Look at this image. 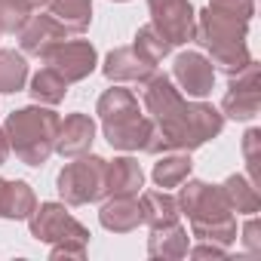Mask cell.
Masks as SVG:
<instances>
[{"label":"cell","instance_id":"17","mask_svg":"<svg viewBox=\"0 0 261 261\" xmlns=\"http://www.w3.org/2000/svg\"><path fill=\"white\" fill-rule=\"evenodd\" d=\"M98 221L105 230H114V233H129L142 224V209H139V200L136 197H111L101 212H98Z\"/></svg>","mask_w":261,"mask_h":261},{"label":"cell","instance_id":"35","mask_svg":"<svg viewBox=\"0 0 261 261\" xmlns=\"http://www.w3.org/2000/svg\"><path fill=\"white\" fill-rule=\"evenodd\" d=\"M0 34H4V31H0Z\"/></svg>","mask_w":261,"mask_h":261},{"label":"cell","instance_id":"3","mask_svg":"<svg viewBox=\"0 0 261 261\" xmlns=\"http://www.w3.org/2000/svg\"><path fill=\"white\" fill-rule=\"evenodd\" d=\"M224 126V114L206 101H188L185 114L166 126H151L145 142V154H169V151H197L209 139H215Z\"/></svg>","mask_w":261,"mask_h":261},{"label":"cell","instance_id":"1","mask_svg":"<svg viewBox=\"0 0 261 261\" xmlns=\"http://www.w3.org/2000/svg\"><path fill=\"white\" fill-rule=\"evenodd\" d=\"M246 31H249V19L209 4L197 16V37L194 40H200L209 49L212 68H221L230 77V74H240L252 62L249 46H246Z\"/></svg>","mask_w":261,"mask_h":261},{"label":"cell","instance_id":"2","mask_svg":"<svg viewBox=\"0 0 261 261\" xmlns=\"http://www.w3.org/2000/svg\"><path fill=\"white\" fill-rule=\"evenodd\" d=\"M178 209L191 218V230L197 240H209L218 246H230L237 240V218L221 194V185L206 181H181L178 185Z\"/></svg>","mask_w":261,"mask_h":261},{"label":"cell","instance_id":"11","mask_svg":"<svg viewBox=\"0 0 261 261\" xmlns=\"http://www.w3.org/2000/svg\"><path fill=\"white\" fill-rule=\"evenodd\" d=\"M95 62H98V56H95V46L89 40H65L46 56V65L56 68L68 83L86 80L95 71Z\"/></svg>","mask_w":261,"mask_h":261},{"label":"cell","instance_id":"26","mask_svg":"<svg viewBox=\"0 0 261 261\" xmlns=\"http://www.w3.org/2000/svg\"><path fill=\"white\" fill-rule=\"evenodd\" d=\"M136 53L139 56H145L151 65H157V62H163L166 56H169V49H172V43L163 37V31L151 22V25H142L139 28V34H136Z\"/></svg>","mask_w":261,"mask_h":261},{"label":"cell","instance_id":"13","mask_svg":"<svg viewBox=\"0 0 261 261\" xmlns=\"http://www.w3.org/2000/svg\"><path fill=\"white\" fill-rule=\"evenodd\" d=\"M19 34H22V53L37 59H46L59 43L68 40V28L59 25L53 16H31Z\"/></svg>","mask_w":261,"mask_h":261},{"label":"cell","instance_id":"28","mask_svg":"<svg viewBox=\"0 0 261 261\" xmlns=\"http://www.w3.org/2000/svg\"><path fill=\"white\" fill-rule=\"evenodd\" d=\"M243 157H246V169H249V181L258 188L261 185V129H249L243 136Z\"/></svg>","mask_w":261,"mask_h":261},{"label":"cell","instance_id":"15","mask_svg":"<svg viewBox=\"0 0 261 261\" xmlns=\"http://www.w3.org/2000/svg\"><path fill=\"white\" fill-rule=\"evenodd\" d=\"M105 77L111 83H123V80H133V83H145L151 74H154V65L136 53V46H120V49H111L105 65H101Z\"/></svg>","mask_w":261,"mask_h":261},{"label":"cell","instance_id":"20","mask_svg":"<svg viewBox=\"0 0 261 261\" xmlns=\"http://www.w3.org/2000/svg\"><path fill=\"white\" fill-rule=\"evenodd\" d=\"M221 194H224L230 212H237V215H255L261 209V194L246 175H230L221 185Z\"/></svg>","mask_w":261,"mask_h":261},{"label":"cell","instance_id":"16","mask_svg":"<svg viewBox=\"0 0 261 261\" xmlns=\"http://www.w3.org/2000/svg\"><path fill=\"white\" fill-rule=\"evenodd\" d=\"M142 181H145V172L133 157H117L105 169V188L111 197H136L142 191Z\"/></svg>","mask_w":261,"mask_h":261},{"label":"cell","instance_id":"33","mask_svg":"<svg viewBox=\"0 0 261 261\" xmlns=\"http://www.w3.org/2000/svg\"><path fill=\"white\" fill-rule=\"evenodd\" d=\"M25 4H28L31 10H40V7H46V4H49V0H25Z\"/></svg>","mask_w":261,"mask_h":261},{"label":"cell","instance_id":"31","mask_svg":"<svg viewBox=\"0 0 261 261\" xmlns=\"http://www.w3.org/2000/svg\"><path fill=\"white\" fill-rule=\"evenodd\" d=\"M243 240H246V249H249V252H258V249H261V240H258V221H255V218L246 224Z\"/></svg>","mask_w":261,"mask_h":261},{"label":"cell","instance_id":"12","mask_svg":"<svg viewBox=\"0 0 261 261\" xmlns=\"http://www.w3.org/2000/svg\"><path fill=\"white\" fill-rule=\"evenodd\" d=\"M172 80L181 86V92H188L194 98H203V95L212 92L215 68L200 53H178L175 56V65H172Z\"/></svg>","mask_w":261,"mask_h":261},{"label":"cell","instance_id":"29","mask_svg":"<svg viewBox=\"0 0 261 261\" xmlns=\"http://www.w3.org/2000/svg\"><path fill=\"white\" fill-rule=\"evenodd\" d=\"M212 4L221 7V10H230V13H237V16L249 19V22L255 16V4H252V0H212Z\"/></svg>","mask_w":261,"mask_h":261},{"label":"cell","instance_id":"7","mask_svg":"<svg viewBox=\"0 0 261 261\" xmlns=\"http://www.w3.org/2000/svg\"><path fill=\"white\" fill-rule=\"evenodd\" d=\"M105 169H108V160L95 157V154H80L74 157V163H68L62 172H59V194L68 206H86V203H95L108 194L105 188Z\"/></svg>","mask_w":261,"mask_h":261},{"label":"cell","instance_id":"32","mask_svg":"<svg viewBox=\"0 0 261 261\" xmlns=\"http://www.w3.org/2000/svg\"><path fill=\"white\" fill-rule=\"evenodd\" d=\"M10 157V139H7V129L0 126V163H7Z\"/></svg>","mask_w":261,"mask_h":261},{"label":"cell","instance_id":"8","mask_svg":"<svg viewBox=\"0 0 261 261\" xmlns=\"http://www.w3.org/2000/svg\"><path fill=\"white\" fill-rule=\"evenodd\" d=\"M258 108H261V68L252 59L240 74H230V86L221 98V111L230 120H252Z\"/></svg>","mask_w":261,"mask_h":261},{"label":"cell","instance_id":"27","mask_svg":"<svg viewBox=\"0 0 261 261\" xmlns=\"http://www.w3.org/2000/svg\"><path fill=\"white\" fill-rule=\"evenodd\" d=\"M31 13L34 10L25 4V0H0V31H10V34L22 31L28 25Z\"/></svg>","mask_w":261,"mask_h":261},{"label":"cell","instance_id":"10","mask_svg":"<svg viewBox=\"0 0 261 261\" xmlns=\"http://www.w3.org/2000/svg\"><path fill=\"white\" fill-rule=\"evenodd\" d=\"M185 95H181V89H175V83H172V77H166V74H151L148 80H145V108H148V114H151V120L157 123V126H166V123H172V120H178L181 114H185Z\"/></svg>","mask_w":261,"mask_h":261},{"label":"cell","instance_id":"4","mask_svg":"<svg viewBox=\"0 0 261 261\" xmlns=\"http://www.w3.org/2000/svg\"><path fill=\"white\" fill-rule=\"evenodd\" d=\"M95 114L101 117V129L111 148L117 151H145V142L151 136L154 120L139 111V98L129 89H108L98 98Z\"/></svg>","mask_w":261,"mask_h":261},{"label":"cell","instance_id":"34","mask_svg":"<svg viewBox=\"0 0 261 261\" xmlns=\"http://www.w3.org/2000/svg\"><path fill=\"white\" fill-rule=\"evenodd\" d=\"M4 188H7V178H0V209H4Z\"/></svg>","mask_w":261,"mask_h":261},{"label":"cell","instance_id":"6","mask_svg":"<svg viewBox=\"0 0 261 261\" xmlns=\"http://www.w3.org/2000/svg\"><path fill=\"white\" fill-rule=\"evenodd\" d=\"M31 224V237L40 243H49V258H83L86 255V243H89V230L71 218V212L62 203H40L34 206V212L28 215Z\"/></svg>","mask_w":261,"mask_h":261},{"label":"cell","instance_id":"5","mask_svg":"<svg viewBox=\"0 0 261 261\" xmlns=\"http://www.w3.org/2000/svg\"><path fill=\"white\" fill-rule=\"evenodd\" d=\"M7 139H10V151H16V157L28 166H43L49 160V154L56 151V133H59V114L43 108V105H31L22 111H13L7 117Z\"/></svg>","mask_w":261,"mask_h":261},{"label":"cell","instance_id":"23","mask_svg":"<svg viewBox=\"0 0 261 261\" xmlns=\"http://www.w3.org/2000/svg\"><path fill=\"white\" fill-rule=\"evenodd\" d=\"M31 98L34 101H40V105H59L62 98H65V92H68V80L56 71V68H40L34 77H31Z\"/></svg>","mask_w":261,"mask_h":261},{"label":"cell","instance_id":"19","mask_svg":"<svg viewBox=\"0 0 261 261\" xmlns=\"http://www.w3.org/2000/svg\"><path fill=\"white\" fill-rule=\"evenodd\" d=\"M139 209H142V221L151 224V227L172 224V221H178V215H181L178 200L169 197L166 191H145L142 200H139Z\"/></svg>","mask_w":261,"mask_h":261},{"label":"cell","instance_id":"22","mask_svg":"<svg viewBox=\"0 0 261 261\" xmlns=\"http://www.w3.org/2000/svg\"><path fill=\"white\" fill-rule=\"evenodd\" d=\"M191 154L188 151H175V154H163L160 163H154V181L157 188H178L185 178H191Z\"/></svg>","mask_w":261,"mask_h":261},{"label":"cell","instance_id":"9","mask_svg":"<svg viewBox=\"0 0 261 261\" xmlns=\"http://www.w3.org/2000/svg\"><path fill=\"white\" fill-rule=\"evenodd\" d=\"M151 22L163 31V37L172 46L191 43L197 37V16L191 0H148Z\"/></svg>","mask_w":261,"mask_h":261},{"label":"cell","instance_id":"18","mask_svg":"<svg viewBox=\"0 0 261 261\" xmlns=\"http://www.w3.org/2000/svg\"><path fill=\"white\" fill-rule=\"evenodd\" d=\"M188 249H191V237H188V230L178 221L163 224V227H154L151 237H148V255L151 258H163V261L185 258Z\"/></svg>","mask_w":261,"mask_h":261},{"label":"cell","instance_id":"30","mask_svg":"<svg viewBox=\"0 0 261 261\" xmlns=\"http://www.w3.org/2000/svg\"><path fill=\"white\" fill-rule=\"evenodd\" d=\"M224 252H227V246H218V243H209V240H203V246L188 249V255H194V258H224Z\"/></svg>","mask_w":261,"mask_h":261},{"label":"cell","instance_id":"14","mask_svg":"<svg viewBox=\"0 0 261 261\" xmlns=\"http://www.w3.org/2000/svg\"><path fill=\"white\" fill-rule=\"evenodd\" d=\"M95 142V123L86 114H68L65 120H59V133H56V151L68 160L89 154Z\"/></svg>","mask_w":261,"mask_h":261},{"label":"cell","instance_id":"25","mask_svg":"<svg viewBox=\"0 0 261 261\" xmlns=\"http://www.w3.org/2000/svg\"><path fill=\"white\" fill-rule=\"evenodd\" d=\"M28 80V62L16 49H0V92H19Z\"/></svg>","mask_w":261,"mask_h":261},{"label":"cell","instance_id":"24","mask_svg":"<svg viewBox=\"0 0 261 261\" xmlns=\"http://www.w3.org/2000/svg\"><path fill=\"white\" fill-rule=\"evenodd\" d=\"M37 206V197L34 191L25 185V181H7L4 188V209H0V218H13V221H22L34 212Z\"/></svg>","mask_w":261,"mask_h":261},{"label":"cell","instance_id":"21","mask_svg":"<svg viewBox=\"0 0 261 261\" xmlns=\"http://www.w3.org/2000/svg\"><path fill=\"white\" fill-rule=\"evenodd\" d=\"M49 13L68 34H83L92 22V0H49Z\"/></svg>","mask_w":261,"mask_h":261}]
</instances>
